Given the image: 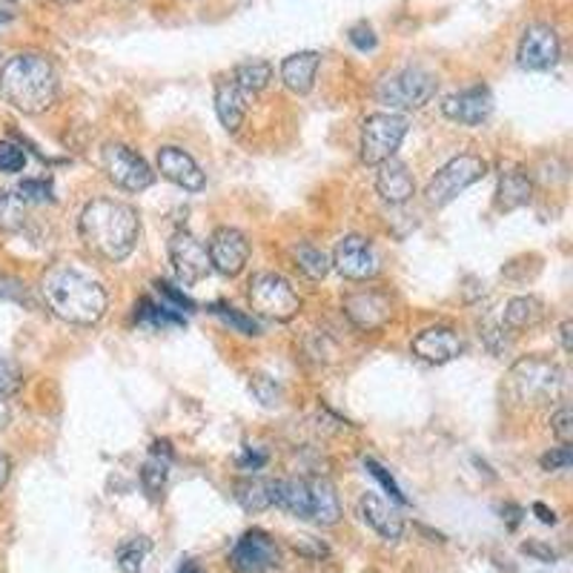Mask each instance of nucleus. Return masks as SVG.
I'll use <instances>...</instances> for the list:
<instances>
[{
    "label": "nucleus",
    "instance_id": "obj_1",
    "mask_svg": "<svg viewBox=\"0 0 573 573\" xmlns=\"http://www.w3.org/2000/svg\"><path fill=\"white\" fill-rule=\"evenodd\" d=\"M40 293L54 316L75 327L98 325L107 313V290L101 281L72 264H58L40 281Z\"/></svg>",
    "mask_w": 573,
    "mask_h": 573
},
{
    "label": "nucleus",
    "instance_id": "obj_2",
    "mask_svg": "<svg viewBox=\"0 0 573 573\" xmlns=\"http://www.w3.org/2000/svg\"><path fill=\"white\" fill-rule=\"evenodd\" d=\"M78 233L84 247L103 261H124L141 235L138 212L124 202L98 198L81 212Z\"/></svg>",
    "mask_w": 573,
    "mask_h": 573
},
{
    "label": "nucleus",
    "instance_id": "obj_3",
    "mask_svg": "<svg viewBox=\"0 0 573 573\" xmlns=\"http://www.w3.org/2000/svg\"><path fill=\"white\" fill-rule=\"evenodd\" d=\"M61 93V81L47 54L21 52L0 66V98L24 115L47 112Z\"/></svg>",
    "mask_w": 573,
    "mask_h": 573
},
{
    "label": "nucleus",
    "instance_id": "obj_4",
    "mask_svg": "<svg viewBox=\"0 0 573 573\" xmlns=\"http://www.w3.org/2000/svg\"><path fill=\"white\" fill-rule=\"evenodd\" d=\"M508 390H511L513 402L525 404V407H545V404L559 402L565 393V373L550 358H520L508 373Z\"/></svg>",
    "mask_w": 573,
    "mask_h": 573
},
{
    "label": "nucleus",
    "instance_id": "obj_5",
    "mask_svg": "<svg viewBox=\"0 0 573 573\" xmlns=\"http://www.w3.org/2000/svg\"><path fill=\"white\" fill-rule=\"evenodd\" d=\"M439 89L436 75L422 66H404L376 86V101L390 109H422Z\"/></svg>",
    "mask_w": 573,
    "mask_h": 573
},
{
    "label": "nucleus",
    "instance_id": "obj_6",
    "mask_svg": "<svg viewBox=\"0 0 573 573\" xmlns=\"http://www.w3.org/2000/svg\"><path fill=\"white\" fill-rule=\"evenodd\" d=\"M249 307L258 316L270 318V321H290L302 310V298L295 293L290 281L276 276V272H258L249 281Z\"/></svg>",
    "mask_w": 573,
    "mask_h": 573
},
{
    "label": "nucleus",
    "instance_id": "obj_7",
    "mask_svg": "<svg viewBox=\"0 0 573 573\" xmlns=\"http://www.w3.org/2000/svg\"><path fill=\"white\" fill-rule=\"evenodd\" d=\"M407 135V121L395 112H376L367 115L362 124V161L367 167H379L395 156V149L402 147Z\"/></svg>",
    "mask_w": 573,
    "mask_h": 573
},
{
    "label": "nucleus",
    "instance_id": "obj_8",
    "mask_svg": "<svg viewBox=\"0 0 573 573\" xmlns=\"http://www.w3.org/2000/svg\"><path fill=\"white\" fill-rule=\"evenodd\" d=\"M485 172H488V163L481 161L479 156L453 158V161L444 163L442 170L430 179V184H427L425 190L427 202L434 204V207H444V204L453 202L459 193H465L467 186L485 179Z\"/></svg>",
    "mask_w": 573,
    "mask_h": 573
},
{
    "label": "nucleus",
    "instance_id": "obj_9",
    "mask_svg": "<svg viewBox=\"0 0 573 573\" xmlns=\"http://www.w3.org/2000/svg\"><path fill=\"white\" fill-rule=\"evenodd\" d=\"M103 170L107 179L126 193H144L156 181V172L149 170L147 161L124 144H109L103 149Z\"/></svg>",
    "mask_w": 573,
    "mask_h": 573
},
{
    "label": "nucleus",
    "instance_id": "obj_10",
    "mask_svg": "<svg viewBox=\"0 0 573 573\" xmlns=\"http://www.w3.org/2000/svg\"><path fill=\"white\" fill-rule=\"evenodd\" d=\"M333 264V270L339 272L341 279L348 281H367L376 279L381 270V261L376 256V249L367 239L362 235H348V239H341L336 244V253L330 258Z\"/></svg>",
    "mask_w": 573,
    "mask_h": 573
},
{
    "label": "nucleus",
    "instance_id": "obj_11",
    "mask_svg": "<svg viewBox=\"0 0 573 573\" xmlns=\"http://www.w3.org/2000/svg\"><path fill=\"white\" fill-rule=\"evenodd\" d=\"M230 562L239 573H267L281 565V550L264 531H247L230 550Z\"/></svg>",
    "mask_w": 573,
    "mask_h": 573
},
{
    "label": "nucleus",
    "instance_id": "obj_12",
    "mask_svg": "<svg viewBox=\"0 0 573 573\" xmlns=\"http://www.w3.org/2000/svg\"><path fill=\"white\" fill-rule=\"evenodd\" d=\"M209 267L227 279H235L249 261V241L247 235L235 230V227H218L207 247Z\"/></svg>",
    "mask_w": 573,
    "mask_h": 573
},
{
    "label": "nucleus",
    "instance_id": "obj_13",
    "mask_svg": "<svg viewBox=\"0 0 573 573\" xmlns=\"http://www.w3.org/2000/svg\"><path fill=\"white\" fill-rule=\"evenodd\" d=\"M520 66L531 72H542L557 66L562 58V40H559L557 29L548 24H531L520 40Z\"/></svg>",
    "mask_w": 573,
    "mask_h": 573
},
{
    "label": "nucleus",
    "instance_id": "obj_14",
    "mask_svg": "<svg viewBox=\"0 0 573 573\" xmlns=\"http://www.w3.org/2000/svg\"><path fill=\"white\" fill-rule=\"evenodd\" d=\"M390 313H393L390 295L381 290H358V293L344 295V316L362 333L381 330L390 321Z\"/></svg>",
    "mask_w": 573,
    "mask_h": 573
},
{
    "label": "nucleus",
    "instance_id": "obj_15",
    "mask_svg": "<svg viewBox=\"0 0 573 573\" xmlns=\"http://www.w3.org/2000/svg\"><path fill=\"white\" fill-rule=\"evenodd\" d=\"M170 261H172V270H175V279H179L184 286L198 284V281L212 270V267H209L207 247L190 233L172 235Z\"/></svg>",
    "mask_w": 573,
    "mask_h": 573
},
{
    "label": "nucleus",
    "instance_id": "obj_16",
    "mask_svg": "<svg viewBox=\"0 0 573 573\" xmlns=\"http://www.w3.org/2000/svg\"><path fill=\"white\" fill-rule=\"evenodd\" d=\"M442 112L462 126H479L493 112V95H490L488 86H471V89H462V93L444 98Z\"/></svg>",
    "mask_w": 573,
    "mask_h": 573
},
{
    "label": "nucleus",
    "instance_id": "obj_17",
    "mask_svg": "<svg viewBox=\"0 0 573 573\" xmlns=\"http://www.w3.org/2000/svg\"><path fill=\"white\" fill-rule=\"evenodd\" d=\"M413 353H416L422 362H430V365H448L453 358H459L462 353V339L456 336V330L450 327H430V330H422V333L413 339Z\"/></svg>",
    "mask_w": 573,
    "mask_h": 573
},
{
    "label": "nucleus",
    "instance_id": "obj_18",
    "mask_svg": "<svg viewBox=\"0 0 573 573\" xmlns=\"http://www.w3.org/2000/svg\"><path fill=\"white\" fill-rule=\"evenodd\" d=\"M158 170H161L163 179L172 181L181 190H190V193H198L207 184L202 167L193 161V156H186L184 149L179 147H163L158 153Z\"/></svg>",
    "mask_w": 573,
    "mask_h": 573
},
{
    "label": "nucleus",
    "instance_id": "obj_19",
    "mask_svg": "<svg viewBox=\"0 0 573 573\" xmlns=\"http://www.w3.org/2000/svg\"><path fill=\"white\" fill-rule=\"evenodd\" d=\"M358 513H362V520L381 536V539H402L404 534V520L399 516L393 504L388 499H381L379 493H365L362 496V502H358Z\"/></svg>",
    "mask_w": 573,
    "mask_h": 573
},
{
    "label": "nucleus",
    "instance_id": "obj_20",
    "mask_svg": "<svg viewBox=\"0 0 573 573\" xmlns=\"http://www.w3.org/2000/svg\"><path fill=\"white\" fill-rule=\"evenodd\" d=\"M216 112L227 132H239L247 118V95L241 93L233 75H221L216 81Z\"/></svg>",
    "mask_w": 573,
    "mask_h": 573
},
{
    "label": "nucleus",
    "instance_id": "obj_21",
    "mask_svg": "<svg viewBox=\"0 0 573 573\" xmlns=\"http://www.w3.org/2000/svg\"><path fill=\"white\" fill-rule=\"evenodd\" d=\"M376 193H379L388 204H404L411 202L413 193H416V181H413L411 170H407L402 161L390 158V161L379 163Z\"/></svg>",
    "mask_w": 573,
    "mask_h": 573
},
{
    "label": "nucleus",
    "instance_id": "obj_22",
    "mask_svg": "<svg viewBox=\"0 0 573 573\" xmlns=\"http://www.w3.org/2000/svg\"><path fill=\"white\" fill-rule=\"evenodd\" d=\"M545 321V304L536 295H516L504 304L502 313V330L504 333H527Z\"/></svg>",
    "mask_w": 573,
    "mask_h": 573
},
{
    "label": "nucleus",
    "instance_id": "obj_23",
    "mask_svg": "<svg viewBox=\"0 0 573 573\" xmlns=\"http://www.w3.org/2000/svg\"><path fill=\"white\" fill-rule=\"evenodd\" d=\"M270 499L276 508L298 520H310V485L307 479L270 481Z\"/></svg>",
    "mask_w": 573,
    "mask_h": 573
},
{
    "label": "nucleus",
    "instance_id": "obj_24",
    "mask_svg": "<svg viewBox=\"0 0 573 573\" xmlns=\"http://www.w3.org/2000/svg\"><path fill=\"white\" fill-rule=\"evenodd\" d=\"M318 63H321V54L318 52H295L290 58H284L281 63V81L290 93L295 95H307L316 84V72Z\"/></svg>",
    "mask_w": 573,
    "mask_h": 573
},
{
    "label": "nucleus",
    "instance_id": "obj_25",
    "mask_svg": "<svg viewBox=\"0 0 573 573\" xmlns=\"http://www.w3.org/2000/svg\"><path fill=\"white\" fill-rule=\"evenodd\" d=\"M307 485H310V520L325 527L339 525L341 504L333 481L325 476H313V479H307Z\"/></svg>",
    "mask_w": 573,
    "mask_h": 573
},
{
    "label": "nucleus",
    "instance_id": "obj_26",
    "mask_svg": "<svg viewBox=\"0 0 573 573\" xmlns=\"http://www.w3.org/2000/svg\"><path fill=\"white\" fill-rule=\"evenodd\" d=\"M170 462H172L170 442L153 444V456H149L147 462H144V467H141V485H144L149 499H161L163 496L167 476H170Z\"/></svg>",
    "mask_w": 573,
    "mask_h": 573
},
{
    "label": "nucleus",
    "instance_id": "obj_27",
    "mask_svg": "<svg viewBox=\"0 0 573 573\" xmlns=\"http://www.w3.org/2000/svg\"><path fill=\"white\" fill-rule=\"evenodd\" d=\"M531 195H534V184L527 179L522 170H508L502 172V179H499V190H496V202L502 209H520L531 202Z\"/></svg>",
    "mask_w": 573,
    "mask_h": 573
},
{
    "label": "nucleus",
    "instance_id": "obj_28",
    "mask_svg": "<svg viewBox=\"0 0 573 573\" xmlns=\"http://www.w3.org/2000/svg\"><path fill=\"white\" fill-rule=\"evenodd\" d=\"M233 81L244 95L264 93L272 81V66L267 61H244L233 70Z\"/></svg>",
    "mask_w": 573,
    "mask_h": 573
},
{
    "label": "nucleus",
    "instance_id": "obj_29",
    "mask_svg": "<svg viewBox=\"0 0 573 573\" xmlns=\"http://www.w3.org/2000/svg\"><path fill=\"white\" fill-rule=\"evenodd\" d=\"M235 499L247 513H261L267 511L272 504L270 499V481L256 479V476H249V479H241L235 485Z\"/></svg>",
    "mask_w": 573,
    "mask_h": 573
},
{
    "label": "nucleus",
    "instance_id": "obj_30",
    "mask_svg": "<svg viewBox=\"0 0 573 573\" xmlns=\"http://www.w3.org/2000/svg\"><path fill=\"white\" fill-rule=\"evenodd\" d=\"M135 321L144 327H179L184 325V316H181L175 307H170V304H158V302H149V298H141V304L135 307Z\"/></svg>",
    "mask_w": 573,
    "mask_h": 573
},
{
    "label": "nucleus",
    "instance_id": "obj_31",
    "mask_svg": "<svg viewBox=\"0 0 573 573\" xmlns=\"http://www.w3.org/2000/svg\"><path fill=\"white\" fill-rule=\"evenodd\" d=\"M293 258H295V267L313 281H321L327 272L333 270L330 256H327L321 247H313V244H298V247H293Z\"/></svg>",
    "mask_w": 573,
    "mask_h": 573
},
{
    "label": "nucleus",
    "instance_id": "obj_32",
    "mask_svg": "<svg viewBox=\"0 0 573 573\" xmlns=\"http://www.w3.org/2000/svg\"><path fill=\"white\" fill-rule=\"evenodd\" d=\"M147 553H149L147 539H144V536H135V539H130V542H124L121 548H118V553H115L118 568H121L124 573H141Z\"/></svg>",
    "mask_w": 573,
    "mask_h": 573
},
{
    "label": "nucleus",
    "instance_id": "obj_33",
    "mask_svg": "<svg viewBox=\"0 0 573 573\" xmlns=\"http://www.w3.org/2000/svg\"><path fill=\"white\" fill-rule=\"evenodd\" d=\"M209 313L221 318V321L233 327V330H239V333L258 336L256 318L244 316V313H239V310H235V307H230V304H212V307H209Z\"/></svg>",
    "mask_w": 573,
    "mask_h": 573
},
{
    "label": "nucleus",
    "instance_id": "obj_34",
    "mask_svg": "<svg viewBox=\"0 0 573 573\" xmlns=\"http://www.w3.org/2000/svg\"><path fill=\"white\" fill-rule=\"evenodd\" d=\"M21 388H24V370H21L15 358L0 353V395L9 399V395H15Z\"/></svg>",
    "mask_w": 573,
    "mask_h": 573
},
{
    "label": "nucleus",
    "instance_id": "obj_35",
    "mask_svg": "<svg viewBox=\"0 0 573 573\" xmlns=\"http://www.w3.org/2000/svg\"><path fill=\"white\" fill-rule=\"evenodd\" d=\"M24 224V202L15 195L0 193V227L3 230H21Z\"/></svg>",
    "mask_w": 573,
    "mask_h": 573
},
{
    "label": "nucleus",
    "instance_id": "obj_36",
    "mask_svg": "<svg viewBox=\"0 0 573 573\" xmlns=\"http://www.w3.org/2000/svg\"><path fill=\"white\" fill-rule=\"evenodd\" d=\"M249 390H253L258 402L267 404V407L281 402V388L276 385V379H270V376H253V381H249Z\"/></svg>",
    "mask_w": 573,
    "mask_h": 573
},
{
    "label": "nucleus",
    "instance_id": "obj_37",
    "mask_svg": "<svg viewBox=\"0 0 573 573\" xmlns=\"http://www.w3.org/2000/svg\"><path fill=\"white\" fill-rule=\"evenodd\" d=\"M26 167V153L12 141H0V172H21Z\"/></svg>",
    "mask_w": 573,
    "mask_h": 573
},
{
    "label": "nucleus",
    "instance_id": "obj_38",
    "mask_svg": "<svg viewBox=\"0 0 573 573\" xmlns=\"http://www.w3.org/2000/svg\"><path fill=\"white\" fill-rule=\"evenodd\" d=\"M365 467H367V471H370L373 479H379V481H381V488L388 490L390 499H393V502H399V504L407 502V499H404V493H402V488L395 485L393 476H390V473L385 471V467H381L379 462H376V459H365Z\"/></svg>",
    "mask_w": 573,
    "mask_h": 573
},
{
    "label": "nucleus",
    "instance_id": "obj_39",
    "mask_svg": "<svg viewBox=\"0 0 573 573\" xmlns=\"http://www.w3.org/2000/svg\"><path fill=\"white\" fill-rule=\"evenodd\" d=\"M550 430H553V436H557L559 442L571 444V439H573V413H571V407H562V411L553 413V418H550Z\"/></svg>",
    "mask_w": 573,
    "mask_h": 573
},
{
    "label": "nucleus",
    "instance_id": "obj_40",
    "mask_svg": "<svg viewBox=\"0 0 573 573\" xmlns=\"http://www.w3.org/2000/svg\"><path fill=\"white\" fill-rule=\"evenodd\" d=\"M21 202H52V186L49 181H24Z\"/></svg>",
    "mask_w": 573,
    "mask_h": 573
},
{
    "label": "nucleus",
    "instance_id": "obj_41",
    "mask_svg": "<svg viewBox=\"0 0 573 573\" xmlns=\"http://www.w3.org/2000/svg\"><path fill=\"white\" fill-rule=\"evenodd\" d=\"M573 465V450L571 444L550 450L548 456H542V471H568Z\"/></svg>",
    "mask_w": 573,
    "mask_h": 573
},
{
    "label": "nucleus",
    "instance_id": "obj_42",
    "mask_svg": "<svg viewBox=\"0 0 573 573\" xmlns=\"http://www.w3.org/2000/svg\"><path fill=\"white\" fill-rule=\"evenodd\" d=\"M350 44H353L358 52H370V49H376V32L367 24H356L350 29Z\"/></svg>",
    "mask_w": 573,
    "mask_h": 573
},
{
    "label": "nucleus",
    "instance_id": "obj_43",
    "mask_svg": "<svg viewBox=\"0 0 573 573\" xmlns=\"http://www.w3.org/2000/svg\"><path fill=\"white\" fill-rule=\"evenodd\" d=\"M156 290L158 293H161V298H167V302H170V307H175V310H193L195 304L190 302V298H186L184 293H181V290H175V286L172 284H167V281H156Z\"/></svg>",
    "mask_w": 573,
    "mask_h": 573
},
{
    "label": "nucleus",
    "instance_id": "obj_44",
    "mask_svg": "<svg viewBox=\"0 0 573 573\" xmlns=\"http://www.w3.org/2000/svg\"><path fill=\"white\" fill-rule=\"evenodd\" d=\"M264 465H267V453H261V450L247 448L244 450V456L239 459L241 471H258V467H264Z\"/></svg>",
    "mask_w": 573,
    "mask_h": 573
},
{
    "label": "nucleus",
    "instance_id": "obj_45",
    "mask_svg": "<svg viewBox=\"0 0 573 573\" xmlns=\"http://www.w3.org/2000/svg\"><path fill=\"white\" fill-rule=\"evenodd\" d=\"M522 550H525L527 557H536L539 559V562H557V550L553 548H548V545H539V542H527V545H522Z\"/></svg>",
    "mask_w": 573,
    "mask_h": 573
},
{
    "label": "nucleus",
    "instance_id": "obj_46",
    "mask_svg": "<svg viewBox=\"0 0 573 573\" xmlns=\"http://www.w3.org/2000/svg\"><path fill=\"white\" fill-rule=\"evenodd\" d=\"M534 513L539 516V522H545V525H557V513L550 511V508H545L542 502L534 504Z\"/></svg>",
    "mask_w": 573,
    "mask_h": 573
},
{
    "label": "nucleus",
    "instance_id": "obj_47",
    "mask_svg": "<svg viewBox=\"0 0 573 573\" xmlns=\"http://www.w3.org/2000/svg\"><path fill=\"white\" fill-rule=\"evenodd\" d=\"M9 473H12V462H9V456H7V453H0V490L7 488Z\"/></svg>",
    "mask_w": 573,
    "mask_h": 573
},
{
    "label": "nucleus",
    "instance_id": "obj_48",
    "mask_svg": "<svg viewBox=\"0 0 573 573\" xmlns=\"http://www.w3.org/2000/svg\"><path fill=\"white\" fill-rule=\"evenodd\" d=\"M571 330H573V325L571 321H565V325H562V330H559V333H562V350H565V353H571Z\"/></svg>",
    "mask_w": 573,
    "mask_h": 573
},
{
    "label": "nucleus",
    "instance_id": "obj_49",
    "mask_svg": "<svg viewBox=\"0 0 573 573\" xmlns=\"http://www.w3.org/2000/svg\"><path fill=\"white\" fill-rule=\"evenodd\" d=\"M9 418H12V411H9L7 399H3V395H0V430H3V427L9 425Z\"/></svg>",
    "mask_w": 573,
    "mask_h": 573
},
{
    "label": "nucleus",
    "instance_id": "obj_50",
    "mask_svg": "<svg viewBox=\"0 0 573 573\" xmlns=\"http://www.w3.org/2000/svg\"><path fill=\"white\" fill-rule=\"evenodd\" d=\"M179 573H202L198 571V568L193 565V562H184V565H181V571Z\"/></svg>",
    "mask_w": 573,
    "mask_h": 573
},
{
    "label": "nucleus",
    "instance_id": "obj_51",
    "mask_svg": "<svg viewBox=\"0 0 573 573\" xmlns=\"http://www.w3.org/2000/svg\"><path fill=\"white\" fill-rule=\"evenodd\" d=\"M54 3H61V7H70V3H78V0H54Z\"/></svg>",
    "mask_w": 573,
    "mask_h": 573
},
{
    "label": "nucleus",
    "instance_id": "obj_52",
    "mask_svg": "<svg viewBox=\"0 0 573 573\" xmlns=\"http://www.w3.org/2000/svg\"><path fill=\"white\" fill-rule=\"evenodd\" d=\"M0 58H3V54H0ZM0 66H3V61H0Z\"/></svg>",
    "mask_w": 573,
    "mask_h": 573
}]
</instances>
